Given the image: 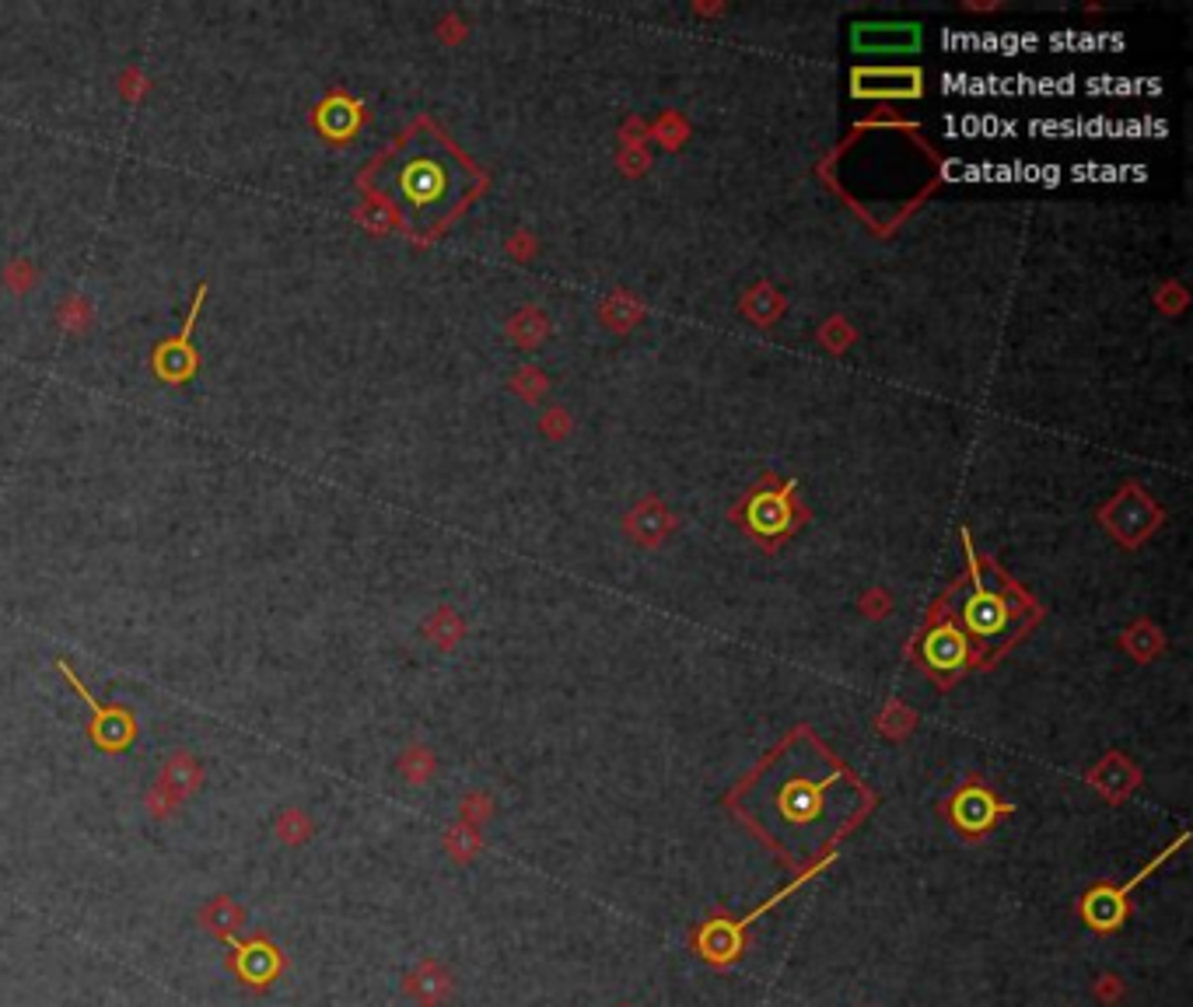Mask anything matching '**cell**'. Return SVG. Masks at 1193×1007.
I'll list each match as a JSON object with an SVG mask.
<instances>
[{"label":"cell","mask_w":1193,"mask_h":1007,"mask_svg":"<svg viewBox=\"0 0 1193 1007\" xmlns=\"http://www.w3.org/2000/svg\"><path fill=\"white\" fill-rule=\"evenodd\" d=\"M858 787L823 753H805V742L766 766L750 790V819L795 861L816 857L855 819Z\"/></svg>","instance_id":"cell-1"},{"label":"cell","mask_w":1193,"mask_h":1007,"mask_svg":"<svg viewBox=\"0 0 1193 1007\" xmlns=\"http://www.w3.org/2000/svg\"><path fill=\"white\" fill-rule=\"evenodd\" d=\"M386 203L407 228L435 231L473 197L477 171L441 137H402L386 158H378Z\"/></svg>","instance_id":"cell-2"},{"label":"cell","mask_w":1193,"mask_h":1007,"mask_svg":"<svg viewBox=\"0 0 1193 1007\" xmlns=\"http://www.w3.org/2000/svg\"><path fill=\"white\" fill-rule=\"evenodd\" d=\"M56 669H60L63 675H67V682L77 690V696L84 700V706H88V711H95L92 738H95L102 748H109V753H119V748H126V745L134 742V732H137V727H134V717L126 714L123 706H102V703H98L88 690H84V682L77 679V672L67 665V661H56Z\"/></svg>","instance_id":"cell-3"},{"label":"cell","mask_w":1193,"mask_h":1007,"mask_svg":"<svg viewBox=\"0 0 1193 1007\" xmlns=\"http://www.w3.org/2000/svg\"><path fill=\"white\" fill-rule=\"evenodd\" d=\"M203 297H207V287L200 284V291H197V297H193V312H189L182 333H179L176 339L161 343V347L155 350V360H151V364H155V371H158L161 381H186V378H193V371H197V354H193V347H189V336H193V323H197V315H200V308H203Z\"/></svg>","instance_id":"cell-4"},{"label":"cell","mask_w":1193,"mask_h":1007,"mask_svg":"<svg viewBox=\"0 0 1193 1007\" xmlns=\"http://www.w3.org/2000/svg\"><path fill=\"white\" fill-rule=\"evenodd\" d=\"M963 623L976 640H997L1012 623V609L997 591L980 588V591L970 595V602L963 606Z\"/></svg>","instance_id":"cell-5"},{"label":"cell","mask_w":1193,"mask_h":1007,"mask_svg":"<svg viewBox=\"0 0 1193 1007\" xmlns=\"http://www.w3.org/2000/svg\"><path fill=\"white\" fill-rule=\"evenodd\" d=\"M158 784H165V787L182 801V798H189V795H193V790L203 784V769H200V763L189 756V753H176L172 759L165 763Z\"/></svg>","instance_id":"cell-6"},{"label":"cell","mask_w":1193,"mask_h":1007,"mask_svg":"<svg viewBox=\"0 0 1193 1007\" xmlns=\"http://www.w3.org/2000/svg\"><path fill=\"white\" fill-rule=\"evenodd\" d=\"M924 654H928V661L934 669H959L966 661V637L942 627L939 633L928 637Z\"/></svg>","instance_id":"cell-7"},{"label":"cell","mask_w":1193,"mask_h":1007,"mask_svg":"<svg viewBox=\"0 0 1193 1007\" xmlns=\"http://www.w3.org/2000/svg\"><path fill=\"white\" fill-rule=\"evenodd\" d=\"M200 920H203V927L210 931V934H218V937H228V934H236L242 924H245V916H242V906L236 903V899H228V895H218V899H210V903L200 910Z\"/></svg>","instance_id":"cell-8"},{"label":"cell","mask_w":1193,"mask_h":1007,"mask_svg":"<svg viewBox=\"0 0 1193 1007\" xmlns=\"http://www.w3.org/2000/svg\"><path fill=\"white\" fill-rule=\"evenodd\" d=\"M357 119H360L357 105H350L344 95H333L323 109H318V126H323L329 137H347L357 126Z\"/></svg>","instance_id":"cell-9"},{"label":"cell","mask_w":1193,"mask_h":1007,"mask_svg":"<svg viewBox=\"0 0 1193 1007\" xmlns=\"http://www.w3.org/2000/svg\"><path fill=\"white\" fill-rule=\"evenodd\" d=\"M276 966H281V958H276L273 948H255V945H249V948L239 952V973H242L245 979H270V976L276 973Z\"/></svg>","instance_id":"cell-10"},{"label":"cell","mask_w":1193,"mask_h":1007,"mask_svg":"<svg viewBox=\"0 0 1193 1007\" xmlns=\"http://www.w3.org/2000/svg\"><path fill=\"white\" fill-rule=\"evenodd\" d=\"M276 837H281V843H287V847H302L312 837V822L305 811L302 808L281 811V819H276Z\"/></svg>","instance_id":"cell-11"},{"label":"cell","mask_w":1193,"mask_h":1007,"mask_svg":"<svg viewBox=\"0 0 1193 1007\" xmlns=\"http://www.w3.org/2000/svg\"><path fill=\"white\" fill-rule=\"evenodd\" d=\"M176 805H179V798H176L172 790H168L165 784H155V787H151V795H147V808H151L158 819H165L168 811H172Z\"/></svg>","instance_id":"cell-12"}]
</instances>
